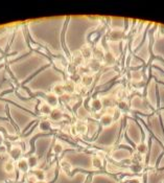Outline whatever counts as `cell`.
I'll return each instance as SVG.
<instances>
[{"mask_svg": "<svg viewBox=\"0 0 164 183\" xmlns=\"http://www.w3.org/2000/svg\"><path fill=\"white\" fill-rule=\"evenodd\" d=\"M80 82L84 86H91V84L93 83V77L91 75H88V74H85L80 79Z\"/></svg>", "mask_w": 164, "mask_h": 183, "instance_id": "13", "label": "cell"}, {"mask_svg": "<svg viewBox=\"0 0 164 183\" xmlns=\"http://www.w3.org/2000/svg\"><path fill=\"white\" fill-rule=\"evenodd\" d=\"M80 53H82L83 58L89 59L90 57H91V48H89V47L82 48V50H80Z\"/></svg>", "mask_w": 164, "mask_h": 183, "instance_id": "24", "label": "cell"}, {"mask_svg": "<svg viewBox=\"0 0 164 183\" xmlns=\"http://www.w3.org/2000/svg\"><path fill=\"white\" fill-rule=\"evenodd\" d=\"M62 168L63 170H64L65 173H69L70 170H71V165L69 164V162H67V161H63L62 162Z\"/></svg>", "mask_w": 164, "mask_h": 183, "instance_id": "26", "label": "cell"}, {"mask_svg": "<svg viewBox=\"0 0 164 183\" xmlns=\"http://www.w3.org/2000/svg\"><path fill=\"white\" fill-rule=\"evenodd\" d=\"M27 163H28L29 167H31V168L36 167L37 165H38V158H37L36 156H29L27 158Z\"/></svg>", "mask_w": 164, "mask_h": 183, "instance_id": "19", "label": "cell"}, {"mask_svg": "<svg viewBox=\"0 0 164 183\" xmlns=\"http://www.w3.org/2000/svg\"><path fill=\"white\" fill-rule=\"evenodd\" d=\"M21 154H22V151L19 146H14L11 150V152H9V155H11V157L13 158V159H19V158L21 157Z\"/></svg>", "mask_w": 164, "mask_h": 183, "instance_id": "8", "label": "cell"}, {"mask_svg": "<svg viewBox=\"0 0 164 183\" xmlns=\"http://www.w3.org/2000/svg\"><path fill=\"white\" fill-rule=\"evenodd\" d=\"M102 99H92V102H91V108L94 110V111H96V112H98V111H100V110L102 109Z\"/></svg>", "mask_w": 164, "mask_h": 183, "instance_id": "7", "label": "cell"}, {"mask_svg": "<svg viewBox=\"0 0 164 183\" xmlns=\"http://www.w3.org/2000/svg\"><path fill=\"white\" fill-rule=\"evenodd\" d=\"M123 37H124V34L122 30H119V29H113V30L110 33L109 39L111 41H120Z\"/></svg>", "mask_w": 164, "mask_h": 183, "instance_id": "1", "label": "cell"}, {"mask_svg": "<svg viewBox=\"0 0 164 183\" xmlns=\"http://www.w3.org/2000/svg\"><path fill=\"white\" fill-rule=\"evenodd\" d=\"M7 151V149H6V146L4 145H0V154H4Z\"/></svg>", "mask_w": 164, "mask_h": 183, "instance_id": "31", "label": "cell"}, {"mask_svg": "<svg viewBox=\"0 0 164 183\" xmlns=\"http://www.w3.org/2000/svg\"><path fill=\"white\" fill-rule=\"evenodd\" d=\"M53 151H55V153L60 154V153L63 151V146H62V145H61V143H59V142L55 143V146H53Z\"/></svg>", "mask_w": 164, "mask_h": 183, "instance_id": "27", "label": "cell"}, {"mask_svg": "<svg viewBox=\"0 0 164 183\" xmlns=\"http://www.w3.org/2000/svg\"><path fill=\"white\" fill-rule=\"evenodd\" d=\"M36 183H46L45 181H37Z\"/></svg>", "mask_w": 164, "mask_h": 183, "instance_id": "34", "label": "cell"}, {"mask_svg": "<svg viewBox=\"0 0 164 183\" xmlns=\"http://www.w3.org/2000/svg\"><path fill=\"white\" fill-rule=\"evenodd\" d=\"M128 183H141V182L140 179H138V178H132V179L128 180Z\"/></svg>", "mask_w": 164, "mask_h": 183, "instance_id": "29", "label": "cell"}, {"mask_svg": "<svg viewBox=\"0 0 164 183\" xmlns=\"http://www.w3.org/2000/svg\"><path fill=\"white\" fill-rule=\"evenodd\" d=\"M75 130H77V132H79L80 134H85L87 132V126H86V124L82 123V121H79L75 124Z\"/></svg>", "mask_w": 164, "mask_h": 183, "instance_id": "14", "label": "cell"}, {"mask_svg": "<svg viewBox=\"0 0 164 183\" xmlns=\"http://www.w3.org/2000/svg\"><path fill=\"white\" fill-rule=\"evenodd\" d=\"M118 107H119V109H121V110H126L128 108V106H127V104L124 102H119Z\"/></svg>", "mask_w": 164, "mask_h": 183, "instance_id": "28", "label": "cell"}, {"mask_svg": "<svg viewBox=\"0 0 164 183\" xmlns=\"http://www.w3.org/2000/svg\"><path fill=\"white\" fill-rule=\"evenodd\" d=\"M113 116L108 115V114H104L102 117H100V124H102V127H110L112 124H113Z\"/></svg>", "mask_w": 164, "mask_h": 183, "instance_id": "3", "label": "cell"}, {"mask_svg": "<svg viewBox=\"0 0 164 183\" xmlns=\"http://www.w3.org/2000/svg\"><path fill=\"white\" fill-rule=\"evenodd\" d=\"M18 168L22 173H27L29 170V165L27 163V159H20L18 161Z\"/></svg>", "mask_w": 164, "mask_h": 183, "instance_id": "5", "label": "cell"}, {"mask_svg": "<svg viewBox=\"0 0 164 183\" xmlns=\"http://www.w3.org/2000/svg\"><path fill=\"white\" fill-rule=\"evenodd\" d=\"M102 106L106 107V108H110V107H113L114 105V101L113 99H110V97H104L102 99Z\"/></svg>", "mask_w": 164, "mask_h": 183, "instance_id": "20", "label": "cell"}, {"mask_svg": "<svg viewBox=\"0 0 164 183\" xmlns=\"http://www.w3.org/2000/svg\"><path fill=\"white\" fill-rule=\"evenodd\" d=\"M89 68H90V70L93 72L98 71L99 68H100V62L97 60H92L91 63H90V65H89Z\"/></svg>", "mask_w": 164, "mask_h": 183, "instance_id": "16", "label": "cell"}, {"mask_svg": "<svg viewBox=\"0 0 164 183\" xmlns=\"http://www.w3.org/2000/svg\"><path fill=\"white\" fill-rule=\"evenodd\" d=\"M64 89L67 93H72V92H74V90H75L74 83H73L72 81H68V82H66L64 84Z\"/></svg>", "mask_w": 164, "mask_h": 183, "instance_id": "12", "label": "cell"}, {"mask_svg": "<svg viewBox=\"0 0 164 183\" xmlns=\"http://www.w3.org/2000/svg\"><path fill=\"white\" fill-rule=\"evenodd\" d=\"M92 165L95 168H102V159H100L99 157H97V156H94V157L92 158Z\"/></svg>", "mask_w": 164, "mask_h": 183, "instance_id": "18", "label": "cell"}, {"mask_svg": "<svg viewBox=\"0 0 164 183\" xmlns=\"http://www.w3.org/2000/svg\"><path fill=\"white\" fill-rule=\"evenodd\" d=\"M132 79L134 81H136V82H139V81H141L142 79V72L141 71H134L132 72Z\"/></svg>", "mask_w": 164, "mask_h": 183, "instance_id": "25", "label": "cell"}, {"mask_svg": "<svg viewBox=\"0 0 164 183\" xmlns=\"http://www.w3.org/2000/svg\"><path fill=\"white\" fill-rule=\"evenodd\" d=\"M53 94H55L57 96H63L65 94V89H64V85L58 84L53 87Z\"/></svg>", "mask_w": 164, "mask_h": 183, "instance_id": "9", "label": "cell"}, {"mask_svg": "<svg viewBox=\"0 0 164 183\" xmlns=\"http://www.w3.org/2000/svg\"><path fill=\"white\" fill-rule=\"evenodd\" d=\"M63 102H69L70 101V96H69V94H64V95H63Z\"/></svg>", "mask_w": 164, "mask_h": 183, "instance_id": "32", "label": "cell"}, {"mask_svg": "<svg viewBox=\"0 0 164 183\" xmlns=\"http://www.w3.org/2000/svg\"><path fill=\"white\" fill-rule=\"evenodd\" d=\"M46 104L49 105L50 107H55L58 106V102H59V99L55 94L53 93H49L46 95Z\"/></svg>", "mask_w": 164, "mask_h": 183, "instance_id": "2", "label": "cell"}, {"mask_svg": "<svg viewBox=\"0 0 164 183\" xmlns=\"http://www.w3.org/2000/svg\"><path fill=\"white\" fill-rule=\"evenodd\" d=\"M3 170L5 173H13L15 170V165L12 161H6L3 164Z\"/></svg>", "mask_w": 164, "mask_h": 183, "instance_id": "17", "label": "cell"}, {"mask_svg": "<svg viewBox=\"0 0 164 183\" xmlns=\"http://www.w3.org/2000/svg\"><path fill=\"white\" fill-rule=\"evenodd\" d=\"M50 116V119L51 120H55V121H59L61 120V119L63 118V113L62 111H61L60 109H52V111H51V113L49 114Z\"/></svg>", "mask_w": 164, "mask_h": 183, "instance_id": "4", "label": "cell"}, {"mask_svg": "<svg viewBox=\"0 0 164 183\" xmlns=\"http://www.w3.org/2000/svg\"><path fill=\"white\" fill-rule=\"evenodd\" d=\"M119 117H120V111H119V110H116V111H115V113H114L113 119L116 120V119H118Z\"/></svg>", "mask_w": 164, "mask_h": 183, "instance_id": "30", "label": "cell"}, {"mask_svg": "<svg viewBox=\"0 0 164 183\" xmlns=\"http://www.w3.org/2000/svg\"><path fill=\"white\" fill-rule=\"evenodd\" d=\"M83 62H84V58H83L82 53L80 52L75 53V56L73 57V63H74L75 65H80L83 64Z\"/></svg>", "mask_w": 164, "mask_h": 183, "instance_id": "21", "label": "cell"}, {"mask_svg": "<svg viewBox=\"0 0 164 183\" xmlns=\"http://www.w3.org/2000/svg\"><path fill=\"white\" fill-rule=\"evenodd\" d=\"M93 56H94V60H97V61H102L104 60L105 58V52L102 49H100V48H95L94 49V52H93Z\"/></svg>", "mask_w": 164, "mask_h": 183, "instance_id": "11", "label": "cell"}, {"mask_svg": "<svg viewBox=\"0 0 164 183\" xmlns=\"http://www.w3.org/2000/svg\"><path fill=\"white\" fill-rule=\"evenodd\" d=\"M136 149H137V152L140 154V155H142V154H145L146 152H148V145H146L144 142L139 143V145H137Z\"/></svg>", "mask_w": 164, "mask_h": 183, "instance_id": "22", "label": "cell"}, {"mask_svg": "<svg viewBox=\"0 0 164 183\" xmlns=\"http://www.w3.org/2000/svg\"><path fill=\"white\" fill-rule=\"evenodd\" d=\"M2 142H3V137H2L1 133H0V145H2Z\"/></svg>", "mask_w": 164, "mask_h": 183, "instance_id": "33", "label": "cell"}, {"mask_svg": "<svg viewBox=\"0 0 164 183\" xmlns=\"http://www.w3.org/2000/svg\"><path fill=\"white\" fill-rule=\"evenodd\" d=\"M104 61L107 65H114L115 62H116V58L114 57V55L112 52H107L105 53V58H104Z\"/></svg>", "mask_w": 164, "mask_h": 183, "instance_id": "6", "label": "cell"}, {"mask_svg": "<svg viewBox=\"0 0 164 183\" xmlns=\"http://www.w3.org/2000/svg\"><path fill=\"white\" fill-rule=\"evenodd\" d=\"M40 111H41V113H43V114H50L51 111H52V109H51V107L49 105H47L45 102V104H43L42 106L40 107Z\"/></svg>", "mask_w": 164, "mask_h": 183, "instance_id": "23", "label": "cell"}, {"mask_svg": "<svg viewBox=\"0 0 164 183\" xmlns=\"http://www.w3.org/2000/svg\"><path fill=\"white\" fill-rule=\"evenodd\" d=\"M50 128H51V126H50V123L48 120H42V121H40V124H39V129L43 132L49 131Z\"/></svg>", "mask_w": 164, "mask_h": 183, "instance_id": "15", "label": "cell"}, {"mask_svg": "<svg viewBox=\"0 0 164 183\" xmlns=\"http://www.w3.org/2000/svg\"><path fill=\"white\" fill-rule=\"evenodd\" d=\"M33 175H34V177L36 178L37 181H45L46 176H45V173H44L43 170H34Z\"/></svg>", "mask_w": 164, "mask_h": 183, "instance_id": "10", "label": "cell"}]
</instances>
